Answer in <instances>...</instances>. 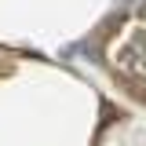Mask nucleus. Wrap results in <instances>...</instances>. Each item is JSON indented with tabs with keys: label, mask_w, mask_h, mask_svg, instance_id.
Segmentation results:
<instances>
[{
	"label": "nucleus",
	"mask_w": 146,
	"mask_h": 146,
	"mask_svg": "<svg viewBox=\"0 0 146 146\" xmlns=\"http://www.w3.org/2000/svg\"><path fill=\"white\" fill-rule=\"evenodd\" d=\"M113 62L121 70H128V73H135V77L146 80V22L128 26L124 40L113 44Z\"/></svg>",
	"instance_id": "1"
}]
</instances>
